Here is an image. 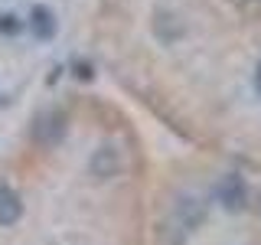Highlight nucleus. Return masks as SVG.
Listing matches in <instances>:
<instances>
[{
  "mask_svg": "<svg viewBox=\"0 0 261 245\" xmlns=\"http://www.w3.org/2000/svg\"><path fill=\"white\" fill-rule=\"evenodd\" d=\"M20 30H23V23H20L16 13H0V33H4V36H16Z\"/></svg>",
  "mask_w": 261,
  "mask_h": 245,
  "instance_id": "obj_3",
  "label": "nucleus"
},
{
  "mask_svg": "<svg viewBox=\"0 0 261 245\" xmlns=\"http://www.w3.org/2000/svg\"><path fill=\"white\" fill-rule=\"evenodd\" d=\"M0 245H7V235H4V226H0ZM27 245V242H23ZM39 245H124V242H92V239H79V232H53L46 242Z\"/></svg>",
  "mask_w": 261,
  "mask_h": 245,
  "instance_id": "obj_2",
  "label": "nucleus"
},
{
  "mask_svg": "<svg viewBox=\"0 0 261 245\" xmlns=\"http://www.w3.org/2000/svg\"><path fill=\"white\" fill-rule=\"evenodd\" d=\"M72 76L82 79V82H92L95 79V65L88 59H75V62H72Z\"/></svg>",
  "mask_w": 261,
  "mask_h": 245,
  "instance_id": "obj_4",
  "label": "nucleus"
},
{
  "mask_svg": "<svg viewBox=\"0 0 261 245\" xmlns=\"http://www.w3.org/2000/svg\"><path fill=\"white\" fill-rule=\"evenodd\" d=\"M27 30L33 33L36 39H53L56 30H59V23H56V13L49 10L46 4H36L27 16Z\"/></svg>",
  "mask_w": 261,
  "mask_h": 245,
  "instance_id": "obj_1",
  "label": "nucleus"
},
{
  "mask_svg": "<svg viewBox=\"0 0 261 245\" xmlns=\"http://www.w3.org/2000/svg\"><path fill=\"white\" fill-rule=\"evenodd\" d=\"M255 95L261 98V62H258V69H255Z\"/></svg>",
  "mask_w": 261,
  "mask_h": 245,
  "instance_id": "obj_5",
  "label": "nucleus"
}]
</instances>
